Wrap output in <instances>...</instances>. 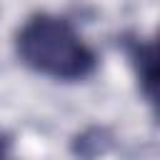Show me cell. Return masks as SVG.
I'll return each mask as SVG.
<instances>
[{
  "label": "cell",
  "instance_id": "1",
  "mask_svg": "<svg viewBox=\"0 0 160 160\" xmlns=\"http://www.w3.org/2000/svg\"><path fill=\"white\" fill-rule=\"evenodd\" d=\"M15 55L35 75L80 82L98 70V55L80 30L58 12H32L15 30Z\"/></svg>",
  "mask_w": 160,
  "mask_h": 160
},
{
  "label": "cell",
  "instance_id": "2",
  "mask_svg": "<svg viewBox=\"0 0 160 160\" xmlns=\"http://www.w3.org/2000/svg\"><path fill=\"white\" fill-rule=\"evenodd\" d=\"M120 48L132 70L138 92L155 122H160V28L150 38L122 35Z\"/></svg>",
  "mask_w": 160,
  "mask_h": 160
},
{
  "label": "cell",
  "instance_id": "3",
  "mask_svg": "<svg viewBox=\"0 0 160 160\" xmlns=\"http://www.w3.org/2000/svg\"><path fill=\"white\" fill-rule=\"evenodd\" d=\"M0 160H15L12 150H10V138L5 132H0Z\"/></svg>",
  "mask_w": 160,
  "mask_h": 160
}]
</instances>
